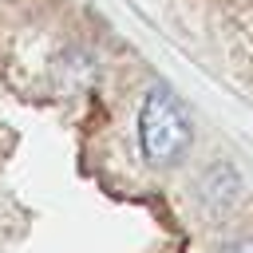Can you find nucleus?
Returning <instances> with one entry per match:
<instances>
[{"mask_svg": "<svg viewBox=\"0 0 253 253\" xmlns=\"http://www.w3.org/2000/svg\"><path fill=\"white\" fill-rule=\"evenodd\" d=\"M221 253H253V237H237V241H229Z\"/></svg>", "mask_w": 253, "mask_h": 253, "instance_id": "nucleus-2", "label": "nucleus"}, {"mask_svg": "<svg viewBox=\"0 0 253 253\" xmlns=\"http://www.w3.org/2000/svg\"><path fill=\"white\" fill-rule=\"evenodd\" d=\"M190 138H194V126H190L182 103L170 91L154 87L138 107V150H142V158L150 166H174L190 150Z\"/></svg>", "mask_w": 253, "mask_h": 253, "instance_id": "nucleus-1", "label": "nucleus"}]
</instances>
